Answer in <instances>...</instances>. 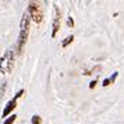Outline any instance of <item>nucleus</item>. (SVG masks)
<instances>
[{
  "label": "nucleus",
  "instance_id": "1",
  "mask_svg": "<svg viewBox=\"0 0 124 124\" xmlns=\"http://www.w3.org/2000/svg\"><path fill=\"white\" fill-rule=\"evenodd\" d=\"M29 36V17L27 13L23 14L21 23H20V35H18V40H17V52L18 54L23 53V49Z\"/></svg>",
  "mask_w": 124,
  "mask_h": 124
},
{
  "label": "nucleus",
  "instance_id": "2",
  "mask_svg": "<svg viewBox=\"0 0 124 124\" xmlns=\"http://www.w3.org/2000/svg\"><path fill=\"white\" fill-rule=\"evenodd\" d=\"M13 66H14V54H13L11 50H7L4 57L0 59V73H11Z\"/></svg>",
  "mask_w": 124,
  "mask_h": 124
},
{
  "label": "nucleus",
  "instance_id": "3",
  "mask_svg": "<svg viewBox=\"0 0 124 124\" xmlns=\"http://www.w3.org/2000/svg\"><path fill=\"white\" fill-rule=\"evenodd\" d=\"M28 11L31 14V18H32V21H35L36 24H39L42 21V18H43V14H42V8L38 3H29L28 6Z\"/></svg>",
  "mask_w": 124,
  "mask_h": 124
},
{
  "label": "nucleus",
  "instance_id": "4",
  "mask_svg": "<svg viewBox=\"0 0 124 124\" xmlns=\"http://www.w3.org/2000/svg\"><path fill=\"white\" fill-rule=\"evenodd\" d=\"M54 18H53V25H52V38H54L60 29V23H62V13H60V8L57 6H54Z\"/></svg>",
  "mask_w": 124,
  "mask_h": 124
},
{
  "label": "nucleus",
  "instance_id": "5",
  "mask_svg": "<svg viewBox=\"0 0 124 124\" xmlns=\"http://www.w3.org/2000/svg\"><path fill=\"white\" fill-rule=\"evenodd\" d=\"M16 107H17V99H16V98H13L11 101H8V102H7V105L4 106V110H3V117L7 118V116H8V114L16 109Z\"/></svg>",
  "mask_w": 124,
  "mask_h": 124
},
{
  "label": "nucleus",
  "instance_id": "6",
  "mask_svg": "<svg viewBox=\"0 0 124 124\" xmlns=\"http://www.w3.org/2000/svg\"><path fill=\"white\" fill-rule=\"evenodd\" d=\"M73 40H74V35H68L67 38H66V39L63 40L62 46H63V47H67V46L70 45V43H71V42H73Z\"/></svg>",
  "mask_w": 124,
  "mask_h": 124
},
{
  "label": "nucleus",
  "instance_id": "7",
  "mask_svg": "<svg viewBox=\"0 0 124 124\" xmlns=\"http://www.w3.org/2000/svg\"><path fill=\"white\" fill-rule=\"evenodd\" d=\"M40 123H42V117H39L38 114L32 116V118H31V124H40Z\"/></svg>",
  "mask_w": 124,
  "mask_h": 124
},
{
  "label": "nucleus",
  "instance_id": "8",
  "mask_svg": "<svg viewBox=\"0 0 124 124\" xmlns=\"http://www.w3.org/2000/svg\"><path fill=\"white\" fill-rule=\"evenodd\" d=\"M16 118H17V116H16V114H13V116H10V117L7 118V120H6L3 124H13L14 121H16Z\"/></svg>",
  "mask_w": 124,
  "mask_h": 124
},
{
  "label": "nucleus",
  "instance_id": "9",
  "mask_svg": "<svg viewBox=\"0 0 124 124\" xmlns=\"http://www.w3.org/2000/svg\"><path fill=\"white\" fill-rule=\"evenodd\" d=\"M4 89H6V82H3L1 88H0V99L3 98V93H4Z\"/></svg>",
  "mask_w": 124,
  "mask_h": 124
},
{
  "label": "nucleus",
  "instance_id": "10",
  "mask_svg": "<svg viewBox=\"0 0 124 124\" xmlns=\"http://www.w3.org/2000/svg\"><path fill=\"white\" fill-rule=\"evenodd\" d=\"M23 93H24V89H20L17 93L14 95V98H16V99H18V98H21V96H23Z\"/></svg>",
  "mask_w": 124,
  "mask_h": 124
},
{
  "label": "nucleus",
  "instance_id": "11",
  "mask_svg": "<svg viewBox=\"0 0 124 124\" xmlns=\"http://www.w3.org/2000/svg\"><path fill=\"white\" fill-rule=\"evenodd\" d=\"M67 24H68V27H70V28H73V27H74V21H73V18H71V17H68Z\"/></svg>",
  "mask_w": 124,
  "mask_h": 124
},
{
  "label": "nucleus",
  "instance_id": "12",
  "mask_svg": "<svg viewBox=\"0 0 124 124\" xmlns=\"http://www.w3.org/2000/svg\"><path fill=\"white\" fill-rule=\"evenodd\" d=\"M95 85H96V81H92V82L89 84V88H91V89H93V88H95Z\"/></svg>",
  "mask_w": 124,
  "mask_h": 124
}]
</instances>
